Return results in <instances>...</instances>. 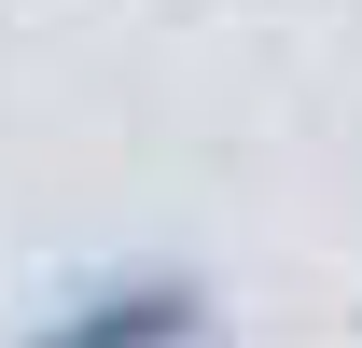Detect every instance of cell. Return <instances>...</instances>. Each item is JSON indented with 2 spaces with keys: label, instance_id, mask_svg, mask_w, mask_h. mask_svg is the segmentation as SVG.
Wrapping results in <instances>:
<instances>
[{
  "label": "cell",
  "instance_id": "obj_1",
  "mask_svg": "<svg viewBox=\"0 0 362 348\" xmlns=\"http://www.w3.org/2000/svg\"><path fill=\"white\" fill-rule=\"evenodd\" d=\"M195 335H209L195 279H98V293H70L28 348H195Z\"/></svg>",
  "mask_w": 362,
  "mask_h": 348
}]
</instances>
